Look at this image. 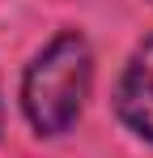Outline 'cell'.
<instances>
[{"mask_svg":"<svg viewBox=\"0 0 153 158\" xmlns=\"http://www.w3.org/2000/svg\"><path fill=\"white\" fill-rule=\"evenodd\" d=\"M115 111L136 137L153 141V39H145L132 52L115 90Z\"/></svg>","mask_w":153,"mask_h":158,"instance_id":"2","label":"cell"},{"mask_svg":"<svg viewBox=\"0 0 153 158\" xmlns=\"http://www.w3.org/2000/svg\"><path fill=\"white\" fill-rule=\"evenodd\" d=\"M89 81H94L89 43L76 30L55 34L34 56V64L26 69V81H22V107L30 115V124L47 137L68 132L89 98Z\"/></svg>","mask_w":153,"mask_h":158,"instance_id":"1","label":"cell"}]
</instances>
